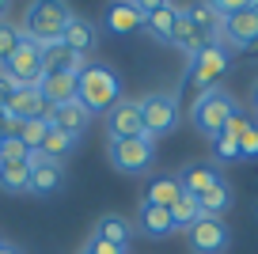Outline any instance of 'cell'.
Listing matches in <instances>:
<instances>
[{"label":"cell","instance_id":"cell-9","mask_svg":"<svg viewBox=\"0 0 258 254\" xmlns=\"http://www.w3.org/2000/svg\"><path fill=\"white\" fill-rule=\"evenodd\" d=\"M220 34L235 49H254L258 46V0H247L235 16H228L220 23Z\"/></svg>","mask_w":258,"mask_h":254},{"label":"cell","instance_id":"cell-23","mask_svg":"<svg viewBox=\"0 0 258 254\" xmlns=\"http://www.w3.org/2000/svg\"><path fill=\"white\" fill-rule=\"evenodd\" d=\"M178 198H182V186H178L175 175H163V178H152L145 190V205H156V209H175Z\"/></svg>","mask_w":258,"mask_h":254},{"label":"cell","instance_id":"cell-19","mask_svg":"<svg viewBox=\"0 0 258 254\" xmlns=\"http://www.w3.org/2000/svg\"><path fill=\"white\" fill-rule=\"evenodd\" d=\"M106 31H114V34L145 31V12H141L137 0H129V4H110V8H106Z\"/></svg>","mask_w":258,"mask_h":254},{"label":"cell","instance_id":"cell-37","mask_svg":"<svg viewBox=\"0 0 258 254\" xmlns=\"http://www.w3.org/2000/svg\"><path fill=\"white\" fill-rule=\"evenodd\" d=\"M0 254H19V250H16L12 243H0Z\"/></svg>","mask_w":258,"mask_h":254},{"label":"cell","instance_id":"cell-22","mask_svg":"<svg viewBox=\"0 0 258 254\" xmlns=\"http://www.w3.org/2000/svg\"><path fill=\"white\" fill-rule=\"evenodd\" d=\"M91 235L103 239V243H114V246H129V243H133V224H129L125 216L106 213V216H99V224H95Z\"/></svg>","mask_w":258,"mask_h":254},{"label":"cell","instance_id":"cell-15","mask_svg":"<svg viewBox=\"0 0 258 254\" xmlns=\"http://www.w3.org/2000/svg\"><path fill=\"white\" fill-rule=\"evenodd\" d=\"M38 91L46 95V103H53V106L76 103V99H80V76H76V72H53V76H42Z\"/></svg>","mask_w":258,"mask_h":254},{"label":"cell","instance_id":"cell-11","mask_svg":"<svg viewBox=\"0 0 258 254\" xmlns=\"http://www.w3.org/2000/svg\"><path fill=\"white\" fill-rule=\"evenodd\" d=\"M186 235H190V246L198 254H224L232 231H228V224L220 220V216H202V220L194 224Z\"/></svg>","mask_w":258,"mask_h":254},{"label":"cell","instance_id":"cell-38","mask_svg":"<svg viewBox=\"0 0 258 254\" xmlns=\"http://www.w3.org/2000/svg\"><path fill=\"white\" fill-rule=\"evenodd\" d=\"M254 110H258V88H254Z\"/></svg>","mask_w":258,"mask_h":254},{"label":"cell","instance_id":"cell-27","mask_svg":"<svg viewBox=\"0 0 258 254\" xmlns=\"http://www.w3.org/2000/svg\"><path fill=\"white\" fill-rule=\"evenodd\" d=\"M73 148H76V141H73L69 133H61V129H49L46 141H42V148H38V156H42V159H53V163H61L64 156H73Z\"/></svg>","mask_w":258,"mask_h":254},{"label":"cell","instance_id":"cell-29","mask_svg":"<svg viewBox=\"0 0 258 254\" xmlns=\"http://www.w3.org/2000/svg\"><path fill=\"white\" fill-rule=\"evenodd\" d=\"M171 220H175V231H178V228L190 231L194 224L202 220V205H198L194 198H186V194H182V198H178V205L171 209Z\"/></svg>","mask_w":258,"mask_h":254},{"label":"cell","instance_id":"cell-28","mask_svg":"<svg viewBox=\"0 0 258 254\" xmlns=\"http://www.w3.org/2000/svg\"><path fill=\"white\" fill-rule=\"evenodd\" d=\"M198 205H202V216H220V220H224V213L232 209V186L228 182L213 186L205 198H198Z\"/></svg>","mask_w":258,"mask_h":254},{"label":"cell","instance_id":"cell-21","mask_svg":"<svg viewBox=\"0 0 258 254\" xmlns=\"http://www.w3.org/2000/svg\"><path fill=\"white\" fill-rule=\"evenodd\" d=\"M247 121H250V118H243V110H239L232 121H228L224 133L213 141V156H217L220 163H235V159H243V156H239V133L247 129Z\"/></svg>","mask_w":258,"mask_h":254},{"label":"cell","instance_id":"cell-1","mask_svg":"<svg viewBox=\"0 0 258 254\" xmlns=\"http://www.w3.org/2000/svg\"><path fill=\"white\" fill-rule=\"evenodd\" d=\"M80 103L88 114H110L121 103V80L114 69L99 61H88L80 72Z\"/></svg>","mask_w":258,"mask_h":254},{"label":"cell","instance_id":"cell-25","mask_svg":"<svg viewBox=\"0 0 258 254\" xmlns=\"http://www.w3.org/2000/svg\"><path fill=\"white\" fill-rule=\"evenodd\" d=\"M0 190H8V194L31 190V159H23V163H0Z\"/></svg>","mask_w":258,"mask_h":254},{"label":"cell","instance_id":"cell-39","mask_svg":"<svg viewBox=\"0 0 258 254\" xmlns=\"http://www.w3.org/2000/svg\"><path fill=\"white\" fill-rule=\"evenodd\" d=\"M80 254H91V250H88V246H84V250H80Z\"/></svg>","mask_w":258,"mask_h":254},{"label":"cell","instance_id":"cell-20","mask_svg":"<svg viewBox=\"0 0 258 254\" xmlns=\"http://www.w3.org/2000/svg\"><path fill=\"white\" fill-rule=\"evenodd\" d=\"M91 114L84 110V103L76 99V103H64V106H53V118H49V129H61V133H69L76 141V137L88 129Z\"/></svg>","mask_w":258,"mask_h":254},{"label":"cell","instance_id":"cell-31","mask_svg":"<svg viewBox=\"0 0 258 254\" xmlns=\"http://www.w3.org/2000/svg\"><path fill=\"white\" fill-rule=\"evenodd\" d=\"M34 152L23 148V141L19 137H4L0 141V163H23V159H31Z\"/></svg>","mask_w":258,"mask_h":254},{"label":"cell","instance_id":"cell-5","mask_svg":"<svg viewBox=\"0 0 258 254\" xmlns=\"http://www.w3.org/2000/svg\"><path fill=\"white\" fill-rule=\"evenodd\" d=\"M0 72H4L16 88H38L42 84V46H34V42L23 34L19 49L0 65Z\"/></svg>","mask_w":258,"mask_h":254},{"label":"cell","instance_id":"cell-6","mask_svg":"<svg viewBox=\"0 0 258 254\" xmlns=\"http://www.w3.org/2000/svg\"><path fill=\"white\" fill-rule=\"evenodd\" d=\"M156 159V141L152 137H133V141H114L110 144V163L121 175H145Z\"/></svg>","mask_w":258,"mask_h":254},{"label":"cell","instance_id":"cell-12","mask_svg":"<svg viewBox=\"0 0 258 254\" xmlns=\"http://www.w3.org/2000/svg\"><path fill=\"white\" fill-rule=\"evenodd\" d=\"M106 137L114 141H133V137H145V121H141V106L121 99L110 114H106Z\"/></svg>","mask_w":258,"mask_h":254},{"label":"cell","instance_id":"cell-8","mask_svg":"<svg viewBox=\"0 0 258 254\" xmlns=\"http://www.w3.org/2000/svg\"><path fill=\"white\" fill-rule=\"evenodd\" d=\"M0 110L8 114L12 125H19V121H27V118H38V121L49 125V118H53V103H46V95H42L38 88H16L12 99L0 106Z\"/></svg>","mask_w":258,"mask_h":254},{"label":"cell","instance_id":"cell-40","mask_svg":"<svg viewBox=\"0 0 258 254\" xmlns=\"http://www.w3.org/2000/svg\"><path fill=\"white\" fill-rule=\"evenodd\" d=\"M254 216H258V205H254Z\"/></svg>","mask_w":258,"mask_h":254},{"label":"cell","instance_id":"cell-14","mask_svg":"<svg viewBox=\"0 0 258 254\" xmlns=\"http://www.w3.org/2000/svg\"><path fill=\"white\" fill-rule=\"evenodd\" d=\"M61 186H64L61 163H53V159H42L38 152H34V156H31V190H27V194L49 198V194H57Z\"/></svg>","mask_w":258,"mask_h":254},{"label":"cell","instance_id":"cell-3","mask_svg":"<svg viewBox=\"0 0 258 254\" xmlns=\"http://www.w3.org/2000/svg\"><path fill=\"white\" fill-rule=\"evenodd\" d=\"M76 12L69 4H53V0H38L27 8V27L23 34L34 42V46H53V42L64 38V27L73 19Z\"/></svg>","mask_w":258,"mask_h":254},{"label":"cell","instance_id":"cell-10","mask_svg":"<svg viewBox=\"0 0 258 254\" xmlns=\"http://www.w3.org/2000/svg\"><path fill=\"white\" fill-rule=\"evenodd\" d=\"M141 12H145V34H152L156 42L171 46V31H175V19L182 16V4H171V0H145Z\"/></svg>","mask_w":258,"mask_h":254},{"label":"cell","instance_id":"cell-2","mask_svg":"<svg viewBox=\"0 0 258 254\" xmlns=\"http://www.w3.org/2000/svg\"><path fill=\"white\" fill-rule=\"evenodd\" d=\"M235 114H239V103H235L224 88H209V91H202V95H198L190 118H194V125H198V133H205L209 141H217Z\"/></svg>","mask_w":258,"mask_h":254},{"label":"cell","instance_id":"cell-33","mask_svg":"<svg viewBox=\"0 0 258 254\" xmlns=\"http://www.w3.org/2000/svg\"><path fill=\"white\" fill-rule=\"evenodd\" d=\"M239 156L243 159H258V125L247 121V129L239 133Z\"/></svg>","mask_w":258,"mask_h":254},{"label":"cell","instance_id":"cell-32","mask_svg":"<svg viewBox=\"0 0 258 254\" xmlns=\"http://www.w3.org/2000/svg\"><path fill=\"white\" fill-rule=\"evenodd\" d=\"M19 42H23V31H19V27L0 23V65H4V61L19 49Z\"/></svg>","mask_w":258,"mask_h":254},{"label":"cell","instance_id":"cell-16","mask_svg":"<svg viewBox=\"0 0 258 254\" xmlns=\"http://www.w3.org/2000/svg\"><path fill=\"white\" fill-rule=\"evenodd\" d=\"M61 42L73 49L76 57H88V61H91V53H95V46H99V31H95V23H88L84 16H73L69 27H64Z\"/></svg>","mask_w":258,"mask_h":254},{"label":"cell","instance_id":"cell-17","mask_svg":"<svg viewBox=\"0 0 258 254\" xmlns=\"http://www.w3.org/2000/svg\"><path fill=\"white\" fill-rule=\"evenodd\" d=\"M88 57H76L64 42H53V46H42V76H53V72H76L80 76Z\"/></svg>","mask_w":258,"mask_h":254},{"label":"cell","instance_id":"cell-13","mask_svg":"<svg viewBox=\"0 0 258 254\" xmlns=\"http://www.w3.org/2000/svg\"><path fill=\"white\" fill-rule=\"evenodd\" d=\"M175 178H178V186H182V194H186V198H194V201L205 198L213 186L224 182V178H220V171H217V163H186Z\"/></svg>","mask_w":258,"mask_h":254},{"label":"cell","instance_id":"cell-34","mask_svg":"<svg viewBox=\"0 0 258 254\" xmlns=\"http://www.w3.org/2000/svg\"><path fill=\"white\" fill-rule=\"evenodd\" d=\"M84 246H88L91 254H125V250H129V246H114V243H103V239H95V235H91Z\"/></svg>","mask_w":258,"mask_h":254},{"label":"cell","instance_id":"cell-30","mask_svg":"<svg viewBox=\"0 0 258 254\" xmlns=\"http://www.w3.org/2000/svg\"><path fill=\"white\" fill-rule=\"evenodd\" d=\"M46 133H49V125H46V121H38V118H27V121H19V125H16V137L23 141V148H31V152L42 148Z\"/></svg>","mask_w":258,"mask_h":254},{"label":"cell","instance_id":"cell-26","mask_svg":"<svg viewBox=\"0 0 258 254\" xmlns=\"http://www.w3.org/2000/svg\"><path fill=\"white\" fill-rule=\"evenodd\" d=\"M182 12L194 19V23L202 27L213 42L220 38V16H217V4H182Z\"/></svg>","mask_w":258,"mask_h":254},{"label":"cell","instance_id":"cell-35","mask_svg":"<svg viewBox=\"0 0 258 254\" xmlns=\"http://www.w3.org/2000/svg\"><path fill=\"white\" fill-rule=\"evenodd\" d=\"M4 137H16V125L8 121V114L0 110V141H4Z\"/></svg>","mask_w":258,"mask_h":254},{"label":"cell","instance_id":"cell-4","mask_svg":"<svg viewBox=\"0 0 258 254\" xmlns=\"http://www.w3.org/2000/svg\"><path fill=\"white\" fill-rule=\"evenodd\" d=\"M141 121H145V137H167L171 129L178 125V95H167V91H152V95L141 99Z\"/></svg>","mask_w":258,"mask_h":254},{"label":"cell","instance_id":"cell-18","mask_svg":"<svg viewBox=\"0 0 258 254\" xmlns=\"http://www.w3.org/2000/svg\"><path fill=\"white\" fill-rule=\"evenodd\" d=\"M171 46L186 49V53L194 57V53H202L205 46H217V42H213L209 34H205L202 27H198V23H194V19H190V16L182 12V16L175 19V31H171Z\"/></svg>","mask_w":258,"mask_h":254},{"label":"cell","instance_id":"cell-36","mask_svg":"<svg viewBox=\"0 0 258 254\" xmlns=\"http://www.w3.org/2000/svg\"><path fill=\"white\" fill-rule=\"evenodd\" d=\"M8 12H12V4H8V0H0V23H4V16H8Z\"/></svg>","mask_w":258,"mask_h":254},{"label":"cell","instance_id":"cell-24","mask_svg":"<svg viewBox=\"0 0 258 254\" xmlns=\"http://www.w3.org/2000/svg\"><path fill=\"white\" fill-rule=\"evenodd\" d=\"M141 231L148 239H163L175 231V220H171V209H156V205H141Z\"/></svg>","mask_w":258,"mask_h":254},{"label":"cell","instance_id":"cell-7","mask_svg":"<svg viewBox=\"0 0 258 254\" xmlns=\"http://www.w3.org/2000/svg\"><path fill=\"white\" fill-rule=\"evenodd\" d=\"M228 72V49L220 46H205L202 53H194L190 57V72H186V84H194V88H202V91H209V88H217V80Z\"/></svg>","mask_w":258,"mask_h":254}]
</instances>
